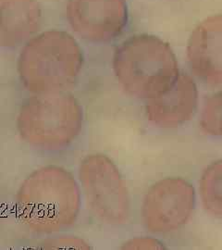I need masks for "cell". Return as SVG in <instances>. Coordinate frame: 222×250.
<instances>
[{"instance_id": "3957f363", "label": "cell", "mask_w": 222, "mask_h": 250, "mask_svg": "<svg viewBox=\"0 0 222 250\" xmlns=\"http://www.w3.org/2000/svg\"><path fill=\"white\" fill-rule=\"evenodd\" d=\"M116 76L124 89L140 99H155L180 75L176 57L167 43L155 36H132L114 54Z\"/></svg>"}, {"instance_id": "52a82bcc", "label": "cell", "mask_w": 222, "mask_h": 250, "mask_svg": "<svg viewBox=\"0 0 222 250\" xmlns=\"http://www.w3.org/2000/svg\"><path fill=\"white\" fill-rule=\"evenodd\" d=\"M67 11L74 31L94 42L115 38L127 21L125 0H69Z\"/></svg>"}, {"instance_id": "277c9868", "label": "cell", "mask_w": 222, "mask_h": 250, "mask_svg": "<svg viewBox=\"0 0 222 250\" xmlns=\"http://www.w3.org/2000/svg\"><path fill=\"white\" fill-rule=\"evenodd\" d=\"M81 125L79 102L64 92L37 94L23 104L17 119L21 138L45 149L69 146L80 134Z\"/></svg>"}, {"instance_id": "7c38bea8", "label": "cell", "mask_w": 222, "mask_h": 250, "mask_svg": "<svg viewBox=\"0 0 222 250\" xmlns=\"http://www.w3.org/2000/svg\"><path fill=\"white\" fill-rule=\"evenodd\" d=\"M200 125L204 133L222 137V90L205 101Z\"/></svg>"}, {"instance_id": "5b68a950", "label": "cell", "mask_w": 222, "mask_h": 250, "mask_svg": "<svg viewBox=\"0 0 222 250\" xmlns=\"http://www.w3.org/2000/svg\"><path fill=\"white\" fill-rule=\"evenodd\" d=\"M88 208L108 224H124L130 215V197L115 164L104 155H89L79 168Z\"/></svg>"}, {"instance_id": "ba28073f", "label": "cell", "mask_w": 222, "mask_h": 250, "mask_svg": "<svg viewBox=\"0 0 222 250\" xmlns=\"http://www.w3.org/2000/svg\"><path fill=\"white\" fill-rule=\"evenodd\" d=\"M187 57L195 75L213 86L222 85V15L204 20L190 36Z\"/></svg>"}, {"instance_id": "30bf717a", "label": "cell", "mask_w": 222, "mask_h": 250, "mask_svg": "<svg viewBox=\"0 0 222 250\" xmlns=\"http://www.w3.org/2000/svg\"><path fill=\"white\" fill-rule=\"evenodd\" d=\"M41 21L36 0H0V44L12 47L35 34Z\"/></svg>"}, {"instance_id": "8fae6325", "label": "cell", "mask_w": 222, "mask_h": 250, "mask_svg": "<svg viewBox=\"0 0 222 250\" xmlns=\"http://www.w3.org/2000/svg\"><path fill=\"white\" fill-rule=\"evenodd\" d=\"M200 195L206 211L222 219V160L204 170L200 181Z\"/></svg>"}, {"instance_id": "4fadbf2b", "label": "cell", "mask_w": 222, "mask_h": 250, "mask_svg": "<svg viewBox=\"0 0 222 250\" xmlns=\"http://www.w3.org/2000/svg\"><path fill=\"white\" fill-rule=\"evenodd\" d=\"M163 244L151 237H136L126 242L125 250H162Z\"/></svg>"}, {"instance_id": "8992f818", "label": "cell", "mask_w": 222, "mask_h": 250, "mask_svg": "<svg viewBox=\"0 0 222 250\" xmlns=\"http://www.w3.org/2000/svg\"><path fill=\"white\" fill-rule=\"evenodd\" d=\"M195 204V188L189 182L177 177L163 179L146 193L142 219L150 232H173L189 221Z\"/></svg>"}, {"instance_id": "5bb4252c", "label": "cell", "mask_w": 222, "mask_h": 250, "mask_svg": "<svg viewBox=\"0 0 222 250\" xmlns=\"http://www.w3.org/2000/svg\"><path fill=\"white\" fill-rule=\"evenodd\" d=\"M49 248H61V249H66V248H71V249H88L86 244L79 238H61L56 239L49 244H47Z\"/></svg>"}, {"instance_id": "9c48e42d", "label": "cell", "mask_w": 222, "mask_h": 250, "mask_svg": "<svg viewBox=\"0 0 222 250\" xmlns=\"http://www.w3.org/2000/svg\"><path fill=\"white\" fill-rule=\"evenodd\" d=\"M198 91L189 75L181 74L169 89L150 99L145 107L146 115L154 125L175 128L191 120L196 112Z\"/></svg>"}, {"instance_id": "6da1fadb", "label": "cell", "mask_w": 222, "mask_h": 250, "mask_svg": "<svg viewBox=\"0 0 222 250\" xmlns=\"http://www.w3.org/2000/svg\"><path fill=\"white\" fill-rule=\"evenodd\" d=\"M80 190L68 170L58 166L36 170L16 196L20 220L38 232H60L75 223L80 211Z\"/></svg>"}, {"instance_id": "7a4b0ae2", "label": "cell", "mask_w": 222, "mask_h": 250, "mask_svg": "<svg viewBox=\"0 0 222 250\" xmlns=\"http://www.w3.org/2000/svg\"><path fill=\"white\" fill-rule=\"evenodd\" d=\"M83 56L69 34L48 31L27 43L18 61L20 80L35 94L63 92L80 74Z\"/></svg>"}]
</instances>
